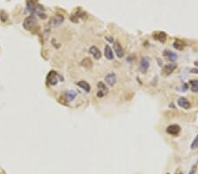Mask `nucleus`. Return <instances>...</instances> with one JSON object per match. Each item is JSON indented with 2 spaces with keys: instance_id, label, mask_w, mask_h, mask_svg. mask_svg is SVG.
<instances>
[{
  "instance_id": "nucleus-18",
  "label": "nucleus",
  "mask_w": 198,
  "mask_h": 174,
  "mask_svg": "<svg viewBox=\"0 0 198 174\" xmlns=\"http://www.w3.org/2000/svg\"><path fill=\"white\" fill-rule=\"evenodd\" d=\"M81 64H82V66L86 67V69H90L93 66V62H92V60L90 58L86 57V58H85V59L82 60Z\"/></svg>"
},
{
  "instance_id": "nucleus-21",
  "label": "nucleus",
  "mask_w": 198,
  "mask_h": 174,
  "mask_svg": "<svg viewBox=\"0 0 198 174\" xmlns=\"http://www.w3.org/2000/svg\"><path fill=\"white\" fill-rule=\"evenodd\" d=\"M190 149H191L192 150L198 149V135L195 137V139L193 140L192 143L190 144Z\"/></svg>"
},
{
  "instance_id": "nucleus-16",
  "label": "nucleus",
  "mask_w": 198,
  "mask_h": 174,
  "mask_svg": "<svg viewBox=\"0 0 198 174\" xmlns=\"http://www.w3.org/2000/svg\"><path fill=\"white\" fill-rule=\"evenodd\" d=\"M64 20V18L62 16V15H56L53 19H52V22L54 24V26H60Z\"/></svg>"
},
{
  "instance_id": "nucleus-5",
  "label": "nucleus",
  "mask_w": 198,
  "mask_h": 174,
  "mask_svg": "<svg viewBox=\"0 0 198 174\" xmlns=\"http://www.w3.org/2000/svg\"><path fill=\"white\" fill-rule=\"evenodd\" d=\"M114 51L115 52L116 56L118 58H122L124 56V51L123 48L119 41H114Z\"/></svg>"
},
{
  "instance_id": "nucleus-19",
  "label": "nucleus",
  "mask_w": 198,
  "mask_h": 174,
  "mask_svg": "<svg viewBox=\"0 0 198 174\" xmlns=\"http://www.w3.org/2000/svg\"><path fill=\"white\" fill-rule=\"evenodd\" d=\"M190 84V89L193 92H198V79H194V80H190L189 81Z\"/></svg>"
},
{
  "instance_id": "nucleus-2",
  "label": "nucleus",
  "mask_w": 198,
  "mask_h": 174,
  "mask_svg": "<svg viewBox=\"0 0 198 174\" xmlns=\"http://www.w3.org/2000/svg\"><path fill=\"white\" fill-rule=\"evenodd\" d=\"M105 81L109 86H114L117 83V77L114 72H109L105 77Z\"/></svg>"
},
{
  "instance_id": "nucleus-22",
  "label": "nucleus",
  "mask_w": 198,
  "mask_h": 174,
  "mask_svg": "<svg viewBox=\"0 0 198 174\" xmlns=\"http://www.w3.org/2000/svg\"><path fill=\"white\" fill-rule=\"evenodd\" d=\"M190 73H193V74H198V69L197 68H193L190 70Z\"/></svg>"
},
{
  "instance_id": "nucleus-13",
  "label": "nucleus",
  "mask_w": 198,
  "mask_h": 174,
  "mask_svg": "<svg viewBox=\"0 0 198 174\" xmlns=\"http://www.w3.org/2000/svg\"><path fill=\"white\" fill-rule=\"evenodd\" d=\"M153 37L155 40H157L160 42H165L167 40V34L164 32H157L153 34Z\"/></svg>"
},
{
  "instance_id": "nucleus-15",
  "label": "nucleus",
  "mask_w": 198,
  "mask_h": 174,
  "mask_svg": "<svg viewBox=\"0 0 198 174\" xmlns=\"http://www.w3.org/2000/svg\"><path fill=\"white\" fill-rule=\"evenodd\" d=\"M77 85H78V86L80 87L82 90H84V91H86V92H89V91H90V90H91V86H90V85H89L87 82L84 81V80H81V81L78 82V83H77Z\"/></svg>"
},
{
  "instance_id": "nucleus-17",
  "label": "nucleus",
  "mask_w": 198,
  "mask_h": 174,
  "mask_svg": "<svg viewBox=\"0 0 198 174\" xmlns=\"http://www.w3.org/2000/svg\"><path fill=\"white\" fill-rule=\"evenodd\" d=\"M26 4H27V9L30 12H33L34 8L36 7V2L37 0H26Z\"/></svg>"
},
{
  "instance_id": "nucleus-25",
  "label": "nucleus",
  "mask_w": 198,
  "mask_h": 174,
  "mask_svg": "<svg viewBox=\"0 0 198 174\" xmlns=\"http://www.w3.org/2000/svg\"><path fill=\"white\" fill-rule=\"evenodd\" d=\"M179 174H182V173H179Z\"/></svg>"
},
{
  "instance_id": "nucleus-20",
  "label": "nucleus",
  "mask_w": 198,
  "mask_h": 174,
  "mask_svg": "<svg viewBox=\"0 0 198 174\" xmlns=\"http://www.w3.org/2000/svg\"><path fill=\"white\" fill-rule=\"evenodd\" d=\"M173 46H174V48L175 49H177V50H182V49H183V48H184L183 42H182V41H180V40H176V41L174 42Z\"/></svg>"
},
{
  "instance_id": "nucleus-11",
  "label": "nucleus",
  "mask_w": 198,
  "mask_h": 174,
  "mask_svg": "<svg viewBox=\"0 0 198 174\" xmlns=\"http://www.w3.org/2000/svg\"><path fill=\"white\" fill-rule=\"evenodd\" d=\"M89 53L96 60H99V59H100V57H101V52H100V50H99L97 47H95V46H92L89 48Z\"/></svg>"
},
{
  "instance_id": "nucleus-9",
  "label": "nucleus",
  "mask_w": 198,
  "mask_h": 174,
  "mask_svg": "<svg viewBox=\"0 0 198 174\" xmlns=\"http://www.w3.org/2000/svg\"><path fill=\"white\" fill-rule=\"evenodd\" d=\"M163 56L166 57V58H167L168 60H170L171 62H175L176 60H177V58H178V56H177V54L176 53H174V52H173V51H171V50H167V49H166V50H164V52H163Z\"/></svg>"
},
{
  "instance_id": "nucleus-1",
  "label": "nucleus",
  "mask_w": 198,
  "mask_h": 174,
  "mask_svg": "<svg viewBox=\"0 0 198 174\" xmlns=\"http://www.w3.org/2000/svg\"><path fill=\"white\" fill-rule=\"evenodd\" d=\"M37 24V19L34 15H31L27 18L25 19L24 22H23V26L26 30H32Z\"/></svg>"
},
{
  "instance_id": "nucleus-10",
  "label": "nucleus",
  "mask_w": 198,
  "mask_h": 174,
  "mask_svg": "<svg viewBox=\"0 0 198 174\" xmlns=\"http://www.w3.org/2000/svg\"><path fill=\"white\" fill-rule=\"evenodd\" d=\"M48 82L49 83V85L51 86H56L58 82L57 79V73L55 71H50L48 75Z\"/></svg>"
},
{
  "instance_id": "nucleus-3",
  "label": "nucleus",
  "mask_w": 198,
  "mask_h": 174,
  "mask_svg": "<svg viewBox=\"0 0 198 174\" xmlns=\"http://www.w3.org/2000/svg\"><path fill=\"white\" fill-rule=\"evenodd\" d=\"M166 131L167 134H169L171 135H177L181 132V127L177 124H172L167 128Z\"/></svg>"
},
{
  "instance_id": "nucleus-6",
  "label": "nucleus",
  "mask_w": 198,
  "mask_h": 174,
  "mask_svg": "<svg viewBox=\"0 0 198 174\" xmlns=\"http://www.w3.org/2000/svg\"><path fill=\"white\" fill-rule=\"evenodd\" d=\"M177 104H178V106H179L180 107H182V108H183V109H186V110L189 109L190 106H191L190 102H189L185 97H180V98H178V100H177Z\"/></svg>"
},
{
  "instance_id": "nucleus-12",
  "label": "nucleus",
  "mask_w": 198,
  "mask_h": 174,
  "mask_svg": "<svg viewBox=\"0 0 198 174\" xmlns=\"http://www.w3.org/2000/svg\"><path fill=\"white\" fill-rule=\"evenodd\" d=\"M104 56L107 60H113L114 59V53L112 48H110L109 45H106L104 48Z\"/></svg>"
},
{
  "instance_id": "nucleus-4",
  "label": "nucleus",
  "mask_w": 198,
  "mask_h": 174,
  "mask_svg": "<svg viewBox=\"0 0 198 174\" xmlns=\"http://www.w3.org/2000/svg\"><path fill=\"white\" fill-rule=\"evenodd\" d=\"M97 87H98V90H99L98 92H97V96L99 98H102L108 93V88L105 86V84L103 82H99L97 84Z\"/></svg>"
},
{
  "instance_id": "nucleus-14",
  "label": "nucleus",
  "mask_w": 198,
  "mask_h": 174,
  "mask_svg": "<svg viewBox=\"0 0 198 174\" xmlns=\"http://www.w3.org/2000/svg\"><path fill=\"white\" fill-rule=\"evenodd\" d=\"M77 95H78V93H77V91H74V90H70V91H68L65 93V98H66V100H67V101H69V102L73 101V100L76 98Z\"/></svg>"
},
{
  "instance_id": "nucleus-8",
  "label": "nucleus",
  "mask_w": 198,
  "mask_h": 174,
  "mask_svg": "<svg viewBox=\"0 0 198 174\" xmlns=\"http://www.w3.org/2000/svg\"><path fill=\"white\" fill-rule=\"evenodd\" d=\"M176 68H177V65L175 63H169V64H167L163 67L162 71H163L164 75L168 76V75H171Z\"/></svg>"
},
{
  "instance_id": "nucleus-24",
  "label": "nucleus",
  "mask_w": 198,
  "mask_h": 174,
  "mask_svg": "<svg viewBox=\"0 0 198 174\" xmlns=\"http://www.w3.org/2000/svg\"><path fill=\"white\" fill-rule=\"evenodd\" d=\"M188 89H189V87H188V84H184V85L182 86V91H186Z\"/></svg>"
},
{
  "instance_id": "nucleus-7",
  "label": "nucleus",
  "mask_w": 198,
  "mask_h": 174,
  "mask_svg": "<svg viewBox=\"0 0 198 174\" xmlns=\"http://www.w3.org/2000/svg\"><path fill=\"white\" fill-rule=\"evenodd\" d=\"M150 66V61L147 57H143L140 63V71L143 74H145Z\"/></svg>"
},
{
  "instance_id": "nucleus-23",
  "label": "nucleus",
  "mask_w": 198,
  "mask_h": 174,
  "mask_svg": "<svg viewBox=\"0 0 198 174\" xmlns=\"http://www.w3.org/2000/svg\"><path fill=\"white\" fill-rule=\"evenodd\" d=\"M196 168H197V167H196V165H194V166L192 167V169L190 170V172L189 173V174H195V173H196Z\"/></svg>"
}]
</instances>
